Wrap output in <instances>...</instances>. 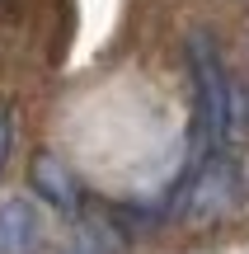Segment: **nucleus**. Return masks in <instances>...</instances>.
Masks as SVG:
<instances>
[{"label": "nucleus", "mask_w": 249, "mask_h": 254, "mask_svg": "<svg viewBox=\"0 0 249 254\" xmlns=\"http://www.w3.org/2000/svg\"><path fill=\"white\" fill-rule=\"evenodd\" d=\"M47 240L43 207L24 193L0 198V254H38Z\"/></svg>", "instance_id": "obj_2"}, {"label": "nucleus", "mask_w": 249, "mask_h": 254, "mask_svg": "<svg viewBox=\"0 0 249 254\" xmlns=\"http://www.w3.org/2000/svg\"><path fill=\"white\" fill-rule=\"evenodd\" d=\"M226 202H231V170H226L221 155H212L202 165V174L193 179V189H188V212L198 221H207L216 212H226Z\"/></svg>", "instance_id": "obj_3"}, {"label": "nucleus", "mask_w": 249, "mask_h": 254, "mask_svg": "<svg viewBox=\"0 0 249 254\" xmlns=\"http://www.w3.org/2000/svg\"><path fill=\"white\" fill-rule=\"evenodd\" d=\"M245 179H249V174H245Z\"/></svg>", "instance_id": "obj_7"}, {"label": "nucleus", "mask_w": 249, "mask_h": 254, "mask_svg": "<svg viewBox=\"0 0 249 254\" xmlns=\"http://www.w3.org/2000/svg\"><path fill=\"white\" fill-rule=\"evenodd\" d=\"M188 71H193V151H198V165H207L212 155H221V146L235 132L240 94L221 66L216 38L202 28L188 33Z\"/></svg>", "instance_id": "obj_1"}, {"label": "nucleus", "mask_w": 249, "mask_h": 254, "mask_svg": "<svg viewBox=\"0 0 249 254\" xmlns=\"http://www.w3.org/2000/svg\"><path fill=\"white\" fill-rule=\"evenodd\" d=\"M9 141H14V118H9V109H0V170L9 160Z\"/></svg>", "instance_id": "obj_6"}, {"label": "nucleus", "mask_w": 249, "mask_h": 254, "mask_svg": "<svg viewBox=\"0 0 249 254\" xmlns=\"http://www.w3.org/2000/svg\"><path fill=\"white\" fill-rule=\"evenodd\" d=\"M33 184L43 189V198L52 202V207H66L71 212L75 202H80V193H75V179L66 174L61 160H52V155H43V160L33 165Z\"/></svg>", "instance_id": "obj_4"}, {"label": "nucleus", "mask_w": 249, "mask_h": 254, "mask_svg": "<svg viewBox=\"0 0 249 254\" xmlns=\"http://www.w3.org/2000/svg\"><path fill=\"white\" fill-rule=\"evenodd\" d=\"M66 254H108V236H99V231H90V236H80Z\"/></svg>", "instance_id": "obj_5"}]
</instances>
